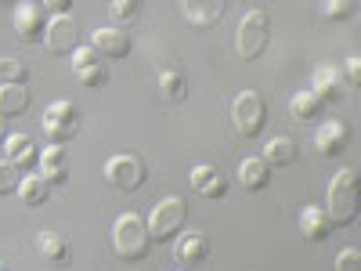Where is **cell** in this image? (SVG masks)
I'll use <instances>...</instances> for the list:
<instances>
[{
  "label": "cell",
  "mask_w": 361,
  "mask_h": 271,
  "mask_svg": "<svg viewBox=\"0 0 361 271\" xmlns=\"http://www.w3.org/2000/svg\"><path fill=\"white\" fill-rule=\"evenodd\" d=\"M112 246H116L119 260H127V264L145 260L148 250H152V235H148L145 217H137V214H119L116 224H112Z\"/></svg>",
  "instance_id": "cell-1"
},
{
  "label": "cell",
  "mask_w": 361,
  "mask_h": 271,
  "mask_svg": "<svg viewBox=\"0 0 361 271\" xmlns=\"http://www.w3.org/2000/svg\"><path fill=\"white\" fill-rule=\"evenodd\" d=\"M271 44V15L264 8H250L238 22V33H235V51L243 62H257V58L267 51Z\"/></svg>",
  "instance_id": "cell-2"
},
{
  "label": "cell",
  "mask_w": 361,
  "mask_h": 271,
  "mask_svg": "<svg viewBox=\"0 0 361 271\" xmlns=\"http://www.w3.org/2000/svg\"><path fill=\"white\" fill-rule=\"evenodd\" d=\"M329 224H354L357 217V170H340L329 185V203H325Z\"/></svg>",
  "instance_id": "cell-3"
},
{
  "label": "cell",
  "mask_w": 361,
  "mask_h": 271,
  "mask_svg": "<svg viewBox=\"0 0 361 271\" xmlns=\"http://www.w3.org/2000/svg\"><path fill=\"white\" fill-rule=\"evenodd\" d=\"M231 124L243 138H257L267 124V102L260 90H243L235 102H231Z\"/></svg>",
  "instance_id": "cell-4"
},
{
  "label": "cell",
  "mask_w": 361,
  "mask_h": 271,
  "mask_svg": "<svg viewBox=\"0 0 361 271\" xmlns=\"http://www.w3.org/2000/svg\"><path fill=\"white\" fill-rule=\"evenodd\" d=\"M185 217H188V203L180 195H170L163 199L152 217H148V235H152V243H170V239L185 228Z\"/></svg>",
  "instance_id": "cell-5"
},
{
  "label": "cell",
  "mask_w": 361,
  "mask_h": 271,
  "mask_svg": "<svg viewBox=\"0 0 361 271\" xmlns=\"http://www.w3.org/2000/svg\"><path fill=\"white\" fill-rule=\"evenodd\" d=\"M76 131H80V112L73 102H54L44 109V134L51 145L62 148L69 138H76Z\"/></svg>",
  "instance_id": "cell-6"
},
{
  "label": "cell",
  "mask_w": 361,
  "mask_h": 271,
  "mask_svg": "<svg viewBox=\"0 0 361 271\" xmlns=\"http://www.w3.org/2000/svg\"><path fill=\"white\" fill-rule=\"evenodd\" d=\"M145 177H148V170L137 156H109V163H105V181L119 192H137L145 185Z\"/></svg>",
  "instance_id": "cell-7"
},
{
  "label": "cell",
  "mask_w": 361,
  "mask_h": 271,
  "mask_svg": "<svg viewBox=\"0 0 361 271\" xmlns=\"http://www.w3.org/2000/svg\"><path fill=\"white\" fill-rule=\"evenodd\" d=\"M44 44L51 54H73L80 47V22L73 15H58L47 22V33H44Z\"/></svg>",
  "instance_id": "cell-8"
},
{
  "label": "cell",
  "mask_w": 361,
  "mask_h": 271,
  "mask_svg": "<svg viewBox=\"0 0 361 271\" xmlns=\"http://www.w3.org/2000/svg\"><path fill=\"white\" fill-rule=\"evenodd\" d=\"M73 76H76L83 87H105V83H109L105 58H98L90 47H76V51H73Z\"/></svg>",
  "instance_id": "cell-9"
},
{
  "label": "cell",
  "mask_w": 361,
  "mask_h": 271,
  "mask_svg": "<svg viewBox=\"0 0 361 271\" xmlns=\"http://www.w3.org/2000/svg\"><path fill=\"white\" fill-rule=\"evenodd\" d=\"M90 51L98 58H127L130 54V37L116 25H102L90 33Z\"/></svg>",
  "instance_id": "cell-10"
},
{
  "label": "cell",
  "mask_w": 361,
  "mask_h": 271,
  "mask_svg": "<svg viewBox=\"0 0 361 271\" xmlns=\"http://www.w3.org/2000/svg\"><path fill=\"white\" fill-rule=\"evenodd\" d=\"M15 33L29 44V40H44L47 33V15L40 4H29V0H22V4L15 8Z\"/></svg>",
  "instance_id": "cell-11"
},
{
  "label": "cell",
  "mask_w": 361,
  "mask_h": 271,
  "mask_svg": "<svg viewBox=\"0 0 361 271\" xmlns=\"http://www.w3.org/2000/svg\"><path fill=\"white\" fill-rule=\"evenodd\" d=\"M188 181H192V188H195L202 199H224V195H228V177H224L214 163H199V167H192Z\"/></svg>",
  "instance_id": "cell-12"
},
{
  "label": "cell",
  "mask_w": 361,
  "mask_h": 271,
  "mask_svg": "<svg viewBox=\"0 0 361 271\" xmlns=\"http://www.w3.org/2000/svg\"><path fill=\"white\" fill-rule=\"evenodd\" d=\"M347 141H350V127L340 124V119H329V124L318 127V134H314V148H318V156H325V159L340 156L347 148Z\"/></svg>",
  "instance_id": "cell-13"
},
{
  "label": "cell",
  "mask_w": 361,
  "mask_h": 271,
  "mask_svg": "<svg viewBox=\"0 0 361 271\" xmlns=\"http://www.w3.org/2000/svg\"><path fill=\"white\" fill-rule=\"evenodd\" d=\"M173 257H177V264H185V267H199V264L209 257V239H206L202 231L180 235L177 246H173Z\"/></svg>",
  "instance_id": "cell-14"
},
{
  "label": "cell",
  "mask_w": 361,
  "mask_h": 271,
  "mask_svg": "<svg viewBox=\"0 0 361 271\" xmlns=\"http://www.w3.org/2000/svg\"><path fill=\"white\" fill-rule=\"evenodd\" d=\"M180 11H185V18L195 25V29H209V25H217L228 11L224 0H206V4H199V0H185L180 4Z\"/></svg>",
  "instance_id": "cell-15"
},
{
  "label": "cell",
  "mask_w": 361,
  "mask_h": 271,
  "mask_svg": "<svg viewBox=\"0 0 361 271\" xmlns=\"http://www.w3.org/2000/svg\"><path fill=\"white\" fill-rule=\"evenodd\" d=\"M37 163H40V177L47 181L51 188H54V185H66V181H69V159H66V152H62L58 145L44 148Z\"/></svg>",
  "instance_id": "cell-16"
},
{
  "label": "cell",
  "mask_w": 361,
  "mask_h": 271,
  "mask_svg": "<svg viewBox=\"0 0 361 271\" xmlns=\"http://www.w3.org/2000/svg\"><path fill=\"white\" fill-rule=\"evenodd\" d=\"M343 76H340V69L336 66H318V73H314V87H311V95L325 105V102H340V95H343Z\"/></svg>",
  "instance_id": "cell-17"
},
{
  "label": "cell",
  "mask_w": 361,
  "mask_h": 271,
  "mask_svg": "<svg viewBox=\"0 0 361 271\" xmlns=\"http://www.w3.org/2000/svg\"><path fill=\"white\" fill-rule=\"evenodd\" d=\"M300 235H304L307 243H325V239L333 235V224H329L325 210H318V206L300 210Z\"/></svg>",
  "instance_id": "cell-18"
},
{
  "label": "cell",
  "mask_w": 361,
  "mask_h": 271,
  "mask_svg": "<svg viewBox=\"0 0 361 271\" xmlns=\"http://www.w3.org/2000/svg\"><path fill=\"white\" fill-rule=\"evenodd\" d=\"M37 250H40V257H44L47 264H54V267H66V264L73 260L66 235H58V231H40V235H37Z\"/></svg>",
  "instance_id": "cell-19"
},
{
  "label": "cell",
  "mask_w": 361,
  "mask_h": 271,
  "mask_svg": "<svg viewBox=\"0 0 361 271\" xmlns=\"http://www.w3.org/2000/svg\"><path fill=\"white\" fill-rule=\"evenodd\" d=\"M267 181H271V167L264 159H243L238 163V185H243L246 192H264L267 188Z\"/></svg>",
  "instance_id": "cell-20"
},
{
  "label": "cell",
  "mask_w": 361,
  "mask_h": 271,
  "mask_svg": "<svg viewBox=\"0 0 361 271\" xmlns=\"http://www.w3.org/2000/svg\"><path fill=\"white\" fill-rule=\"evenodd\" d=\"M4 152H8V159L22 170H29L37 159H40V152H37V145H33V138H25V134H8V141H4Z\"/></svg>",
  "instance_id": "cell-21"
},
{
  "label": "cell",
  "mask_w": 361,
  "mask_h": 271,
  "mask_svg": "<svg viewBox=\"0 0 361 271\" xmlns=\"http://www.w3.org/2000/svg\"><path fill=\"white\" fill-rule=\"evenodd\" d=\"M296 156H300V148H296L293 138H271L264 145V156L260 159L267 167H289V163H296Z\"/></svg>",
  "instance_id": "cell-22"
},
{
  "label": "cell",
  "mask_w": 361,
  "mask_h": 271,
  "mask_svg": "<svg viewBox=\"0 0 361 271\" xmlns=\"http://www.w3.org/2000/svg\"><path fill=\"white\" fill-rule=\"evenodd\" d=\"M29 109V90L22 83H0V116L11 119Z\"/></svg>",
  "instance_id": "cell-23"
},
{
  "label": "cell",
  "mask_w": 361,
  "mask_h": 271,
  "mask_svg": "<svg viewBox=\"0 0 361 271\" xmlns=\"http://www.w3.org/2000/svg\"><path fill=\"white\" fill-rule=\"evenodd\" d=\"M159 95L166 98V102H185L188 98V80H185V73H177V69H163L159 73Z\"/></svg>",
  "instance_id": "cell-24"
},
{
  "label": "cell",
  "mask_w": 361,
  "mask_h": 271,
  "mask_svg": "<svg viewBox=\"0 0 361 271\" xmlns=\"http://www.w3.org/2000/svg\"><path fill=\"white\" fill-rule=\"evenodd\" d=\"M47 195H51V185H47L40 174H25V177H22L18 199H22L25 206H40V203H47Z\"/></svg>",
  "instance_id": "cell-25"
},
{
  "label": "cell",
  "mask_w": 361,
  "mask_h": 271,
  "mask_svg": "<svg viewBox=\"0 0 361 271\" xmlns=\"http://www.w3.org/2000/svg\"><path fill=\"white\" fill-rule=\"evenodd\" d=\"M109 18H112L116 29L119 25H134L141 18V4H137V0H112V4H109Z\"/></svg>",
  "instance_id": "cell-26"
},
{
  "label": "cell",
  "mask_w": 361,
  "mask_h": 271,
  "mask_svg": "<svg viewBox=\"0 0 361 271\" xmlns=\"http://www.w3.org/2000/svg\"><path fill=\"white\" fill-rule=\"evenodd\" d=\"M289 109H293L296 119H318V116H322V102L311 95V90H300V95H293Z\"/></svg>",
  "instance_id": "cell-27"
},
{
  "label": "cell",
  "mask_w": 361,
  "mask_h": 271,
  "mask_svg": "<svg viewBox=\"0 0 361 271\" xmlns=\"http://www.w3.org/2000/svg\"><path fill=\"white\" fill-rule=\"evenodd\" d=\"M29 69L18 62V58H0V83H22L25 87Z\"/></svg>",
  "instance_id": "cell-28"
},
{
  "label": "cell",
  "mask_w": 361,
  "mask_h": 271,
  "mask_svg": "<svg viewBox=\"0 0 361 271\" xmlns=\"http://www.w3.org/2000/svg\"><path fill=\"white\" fill-rule=\"evenodd\" d=\"M18 185H22V170L11 159H4V163H0V195L18 192Z\"/></svg>",
  "instance_id": "cell-29"
},
{
  "label": "cell",
  "mask_w": 361,
  "mask_h": 271,
  "mask_svg": "<svg viewBox=\"0 0 361 271\" xmlns=\"http://www.w3.org/2000/svg\"><path fill=\"white\" fill-rule=\"evenodd\" d=\"M322 11H325V18L343 22V18H350V15L357 11V4H354V0H333V4H325Z\"/></svg>",
  "instance_id": "cell-30"
},
{
  "label": "cell",
  "mask_w": 361,
  "mask_h": 271,
  "mask_svg": "<svg viewBox=\"0 0 361 271\" xmlns=\"http://www.w3.org/2000/svg\"><path fill=\"white\" fill-rule=\"evenodd\" d=\"M336 271H361V250H343L340 257H336Z\"/></svg>",
  "instance_id": "cell-31"
},
{
  "label": "cell",
  "mask_w": 361,
  "mask_h": 271,
  "mask_svg": "<svg viewBox=\"0 0 361 271\" xmlns=\"http://www.w3.org/2000/svg\"><path fill=\"white\" fill-rule=\"evenodd\" d=\"M340 76H343V83H350V87H357V83H361V58H357V54H350V58H347V66H343V73H340Z\"/></svg>",
  "instance_id": "cell-32"
},
{
  "label": "cell",
  "mask_w": 361,
  "mask_h": 271,
  "mask_svg": "<svg viewBox=\"0 0 361 271\" xmlns=\"http://www.w3.org/2000/svg\"><path fill=\"white\" fill-rule=\"evenodd\" d=\"M40 8H44V15L54 11V18H58V15H66V11H69V0H58V4H54V0H47V4H40Z\"/></svg>",
  "instance_id": "cell-33"
},
{
  "label": "cell",
  "mask_w": 361,
  "mask_h": 271,
  "mask_svg": "<svg viewBox=\"0 0 361 271\" xmlns=\"http://www.w3.org/2000/svg\"><path fill=\"white\" fill-rule=\"evenodd\" d=\"M4 141H8V119L0 116V145H4Z\"/></svg>",
  "instance_id": "cell-34"
},
{
  "label": "cell",
  "mask_w": 361,
  "mask_h": 271,
  "mask_svg": "<svg viewBox=\"0 0 361 271\" xmlns=\"http://www.w3.org/2000/svg\"><path fill=\"white\" fill-rule=\"evenodd\" d=\"M0 271H8V260L4 257H0Z\"/></svg>",
  "instance_id": "cell-35"
}]
</instances>
